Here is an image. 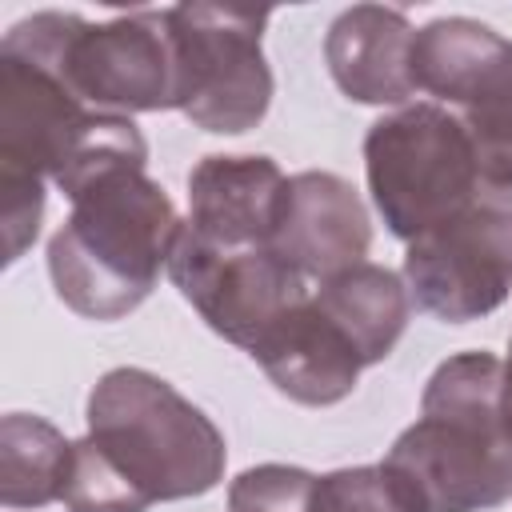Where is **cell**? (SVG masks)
Segmentation results:
<instances>
[{
  "mask_svg": "<svg viewBox=\"0 0 512 512\" xmlns=\"http://www.w3.org/2000/svg\"><path fill=\"white\" fill-rule=\"evenodd\" d=\"M84 416L60 500L68 512H148L224 480L228 444L216 420L148 368H108Z\"/></svg>",
  "mask_w": 512,
  "mask_h": 512,
  "instance_id": "1",
  "label": "cell"
},
{
  "mask_svg": "<svg viewBox=\"0 0 512 512\" xmlns=\"http://www.w3.org/2000/svg\"><path fill=\"white\" fill-rule=\"evenodd\" d=\"M384 464L424 512H488L512 500V412L504 360L472 348L436 364Z\"/></svg>",
  "mask_w": 512,
  "mask_h": 512,
  "instance_id": "2",
  "label": "cell"
},
{
  "mask_svg": "<svg viewBox=\"0 0 512 512\" xmlns=\"http://www.w3.org/2000/svg\"><path fill=\"white\" fill-rule=\"evenodd\" d=\"M68 204V220L48 240L56 296L84 320L136 312L168 272L184 228L172 196L148 176V164H120L84 180Z\"/></svg>",
  "mask_w": 512,
  "mask_h": 512,
  "instance_id": "3",
  "label": "cell"
},
{
  "mask_svg": "<svg viewBox=\"0 0 512 512\" xmlns=\"http://www.w3.org/2000/svg\"><path fill=\"white\" fill-rule=\"evenodd\" d=\"M4 44L52 64L64 84L96 112H168L180 108V68L168 8H136L112 20L80 12H32L4 32Z\"/></svg>",
  "mask_w": 512,
  "mask_h": 512,
  "instance_id": "4",
  "label": "cell"
},
{
  "mask_svg": "<svg viewBox=\"0 0 512 512\" xmlns=\"http://www.w3.org/2000/svg\"><path fill=\"white\" fill-rule=\"evenodd\" d=\"M116 164H148L136 120L88 108L52 64L0 40V168L52 180L72 196Z\"/></svg>",
  "mask_w": 512,
  "mask_h": 512,
  "instance_id": "5",
  "label": "cell"
},
{
  "mask_svg": "<svg viewBox=\"0 0 512 512\" xmlns=\"http://www.w3.org/2000/svg\"><path fill=\"white\" fill-rule=\"evenodd\" d=\"M364 176L384 228L404 244L464 212L484 188L464 120L436 100L404 104L364 132Z\"/></svg>",
  "mask_w": 512,
  "mask_h": 512,
  "instance_id": "6",
  "label": "cell"
},
{
  "mask_svg": "<svg viewBox=\"0 0 512 512\" xmlns=\"http://www.w3.org/2000/svg\"><path fill=\"white\" fill-rule=\"evenodd\" d=\"M272 8L248 4H176L168 8L180 108L196 128L240 136L272 108V68L264 60V28Z\"/></svg>",
  "mask_w": 512,
  "mask_h": 512,
  "instance_id": "7",
  "label": "cell"
},
{
  "mask_svg": "<svg viewBox=\"0 0 512 512\" xmlns=\"http://www.w3.org/2000/svg\"><path fill=\"white\" fill-rule=\"evenodd\" d=\"M412 72L416 92L464 120L484 184L512 188V40L472 16H436L416 32Z\"/></svg>",
  "mask_w": 512,
  "mask_h": 512,
  "instance_id": "8",
  "label": "cell"
},
{
  "mask_svg": "<svg viewBox=\"0 0 512 512\" xmlns=\"http://www.w3.org/2000/svg\"><path fill=\"white\" fill-rule=\"evenodd\" d=\"M404 284L420 312L468 324L512 296V188L480 196L404 252Z\"/></svg>",
  "mask_w": 512,
  "mask_h": 512,
  "instance_id": "9",
  "label": "cell"
},
{
  "mask_svg": "<svg viewBox=\"0 0 512 512\" xmlns=\"http://www.w3.org/2000/svg\"><path fill=\"white\" fill-rule=\"evenodd\" d=\"M168 276L196 308V316L244 352H252L260 336L312 292L308 280H300L272 244L216 248L188 224L180 228L168 256Z\"/></svg>",
  "mask_w": 512,
  "mask_h": 512,
  "instance_id": "10",
  "label": "cell"
},
{
  "mask_svg": "<svg viewBox=\"0 0 512 512\" xmlns=\"http://www.w3.org/2000/svg\"><path fill=\"white\" fill-rule=\"evenodd\" d=\"M272 248L308 284H324L364 264L372 248V216L364 196L336 172L308 168L288 176Z\"/></svg>",
  "mask_w": 512,
  "mask_h": 512,
  "instance_id": "11",
  "label": "cell"
},
{
  "mask_svg": "<svg viewBox=\"0 0 512 512\" xmlns=\"http://www.w3.org/2000/svg\"><path fill=\"white\" fill-rule=\"evenodd\" d=\"M264 376L284 392L288 400L304 408H328L352 396L364 360L348 332L320 308V300L308 292L296 308H288L248 352Z\"/></svg>",
  "mask_w": 512,
  "mask_h": 512,
  "instance_id": "12",
  "label": "cell"
},
{
  "mask_svg": "<svg viewBox=\"0 0 512 512\" xmlns=\"http://www.w3.org/2000/svg\"><path fill=\"white\" fill-rule=\"evenodd\" d=\"M288 176L272 156L208 152L188 172V228L216 248L272 244Z\"/></svg>",
  "mask_w": 512,
  "mask_h": 512,
  "instance_id": "13",
  "label": "cell"
},
{
  "mask_svg": "<svg viewBox=\"0 0 512 512\" xmlns=\"http://www.w3.org/2000/svg\"><path fill=\"white\" fill-rule=\"evenodd\" d=\"M412 48V20L388 4H352L324 32V64L336 88L376 108H404L416 96Z\"/></svg>",
  "mask_w": 512,
  "mask_h": 512,
  "instance_id": "14",
  "label": "cell"
},
{
  "mask_svg": "<svg viewBox=\"0 0 512 512\" xmlns=\"http://www.w3.org/2000/svg\"><path fill=\"white\" fill-rule=\"evenodd\" d=\"M312 296L348 332L364 368L388 360V352L400 344L408 316H412V296H408L404 276L372 260L316 284Z\"/></svg>",
  "mask_w": 512,
  "mask_h": 512,
  "instance_id": "15",
  "label": "cell"
},
{
  "mask_svg": "<svg viewBox=\"0 0 512 512\" xmlns=\"http://www.w3.org/2000/svg\"><path fill=\"white\" fill-rule=\"evenodd\" d=\"M72 444L76 440H68L52 420L8 412L0 420V504L16 512L64 500Z\"/></svg>",
  "mask_w": 512,
  "mask_h": 512,
  "instance_id": "16",
  "label": "cell"
},
{
  "mask_svg": "<svg viewBox=\"0 0 512 512\" xmlns=\"http://www.w3.org/2000/svg\"><path fill=\"white\" fill-rule=\"evenodd\" d=\"M312 512H424L408 484L380 460L316 476Z\"/></svg>",
  "mask_w": 512,
  "mask_h": 512,
  "instance_id": "17",
  "label": "cell"
},
{
  "mask_svg": "<svg viewBox=\"0 0 512 512\" xmlns=\"http://www.w3.org/2000/svg\"><path fill=\"white\" fill-rule=\"evenodd\" d=\"M316 472L300 464H256L228 484V512H312Z\"/></svg>",
  "mask_w": 512,
  "mask_h": 512,
  "instance_id": "18",
  "label": "cell"
},
{
  "mask_svg": "<svg viewBox=\"0 0 512 512\" xmlns=\"http://www.w3.org/2000/svg\"><path fill=\"white\" fill-rule=\"evenodd\" d=\"M44 184L40 176L0 168V224H4V264H16L40 236L44 224Z\"/></svg>",
  "mask_w": 512,
  "mask_h": 512,
  "instance_id": "19",
  "label": "cell"
},
{
  "mask_svg": "<svg viewBox=\"0 0 512 512\" xmlns=\"http://www.w3.org/2000/svg\"><path fill=\"white\" fill-rule=\"evenodd\" d=\"M504 400H508V412H512V340H508V356H504Z\"/></svg>",
  "mask_w": 512,
  "mask_h": 512,
  "instance_id": "20",
  "label": "cell"
}]
</instances>
